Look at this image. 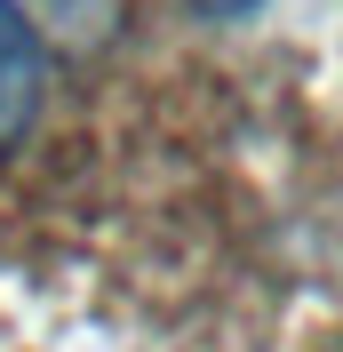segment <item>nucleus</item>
<instances>
[{"mask_svg": "<svg viewBox=\"0 0 343 352\" xmlns=\"http://www.w3.org/2000/svg\"><path fill=\"white\" fill-rule=\"evenodd\" d=\"M40 120V32L16 0H0V153Z\"/></svg>", "mask_w": 343, "mask_h": 352, "instance_id": "f257e3e1", "label": "nucleus"}, {"mask_svg": "<svg viewBox=\"0 0 343 352\" xmlns=\"http://www.w3.org/2000/svg\"><path fill=\"white\" fill-rule=\"evenodd\" d=\"M200 16H215V24H232V16H248V8H263V0H192Z\"/></svg>", "mask_w": 343, "mask_h": 352, "instance_id": "f03ea898", "label": "nucleus"}]
</instances>
